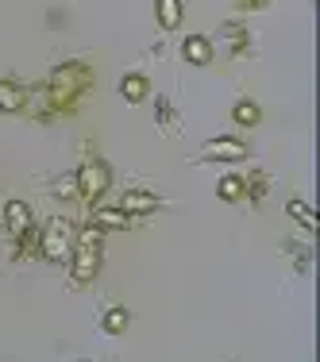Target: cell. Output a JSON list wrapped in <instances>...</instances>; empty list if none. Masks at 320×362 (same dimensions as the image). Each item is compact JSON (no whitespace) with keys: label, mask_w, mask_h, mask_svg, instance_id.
Segmentation results:
<instances>
[{"label":"cell","mask_w":320,"mask_h":362,"mask_svg":"<svg viewBox=\"0 0 320 362\" xmlns=\"http://www.w3.org/2000/svg\"><path fill=\"white\" fill-rule=\"evenodd\" d=\"M74 185L81 189V197H89V201H93V197H101L108 189V166H105V162H97V158H89L81 170H77Z\"/></svg>","instance_id":"4"},{"label":"cell","mask_w":320,"mask_h":362,"mask_svg":"<svg viewBox=\"0 0 320 362\" xmlns=\"http://www.w3.org/2000/svg\"><path fill=\"white\" fill-rule=\"evenodd\" d=\"M93 223H97L101 231H127L132 228V216L127 212H120V209H101V212H93Z\"/></svg>","instance_id":"11"},{"label":"cell","mask_w":320,"mask_h":362,"mask_svg":"<svg viewBox=\"0 0 320 362\" xmlns=\"http://www.w3.org/2000/svg\"><path fill=\"white\" fill-rule=\"evenodd\" d=\"M216 197H220V201H228V204L244 201V197H247V181H244V177H236V174L220 177V185H216Z\"/></svg>","instance_id":"12"},{"label":"cell","mask_w":320,"mask_h":362,"mask_svg":"<svg viewBox=\"0 0 320 362\" xmlns=\"http://www.w3.org/2000/svg\"><path fill=\"white\" fill-rule=\"evenodd\" d=\"M101 270V228L89 223L81 228V235L74 239V255H70V274H74V286H89Z\"/></svg>","instance_id":"2"},{"label":"cell","mask_w":320,"mask_h":362,"mask_svg":"<svg viewBox=\"0 0 320 362\" xmlns=\"http://www.w3.org/2000/svg\"><path fill=\"white\" fill-rule=\"evenodd\" d=\"M247 158V146L239 139H209L201 146V162H239Z\"/></svg>","instance_id":"5"},{"label":"cell","mask_w":320,"mask_h":362,"mask_svg":"<svg viewBox=\"0 0 320 362\" xmlns=\"http://www.w3.org/2000/svg\"><path fill=\"white\" fill-rule=\"evenodd\" d=\"M220 31H224V39H228V42H232V47H236V50H239V47H244V42H247V35H244V28H239V23H228V28H220Z\"/></svg>","instance_id":"17"},{"label":"cell","mask_w":320,"mask_h":362,"mask_svg":"<svg viewBox=\"0 0 320 362\" xmlns=\"http://www.w3.org/2000/svg\"><path fill=\"white\" fill-rule=\"evenodd\" d=\"M89 81H93V74L85 62H62L50 74L47 93H50V100H55V108H74L77 100L89 93Z\"/></svg>","instance_id":"1"},{"label":"cell","mask_w":320,"mask_h":362,"mask_svg":"<svg viewBox=\"0 0 320 362\" xmlns=\"http://www.w3.org/2000/svg\"><path fill=\"white\" fill-rule=\"evenodd\" d=\"M4 216H8V231H12V235H28L31 231V209L23 201H8Z\"/></svg>","instance_id":"9"},{"label":"cell","mask_w":320,"mask_h":362,"mask_svg":"<svg viewBox=\"0 0 320 362\" xmlns=\"http://www.w3.org/2000/svg\"><path fill=\"white\" fill-rule=\"evenodd\" d=\"M28 105V89L12 77H0V112H20Z\"/></svg>","instance_id":"7"},{"label":"cell","mask_w":320,"mask_h":362,"mask_svg":"<svg viewBox=\"0 0 320 362\" xmlns=\"http://www.w3.org/2000/svg\"><path fill=\"white\" fill-rule=\"evenodd\" d=\"M232 119H236L239 127H255L258 119H263V108H258L255 100H239V105L232 108Z\"/></svg>","instance_id":"15"},{"label":"cell","mask_w":320,"mask_h":362,"mask_svg":"<svg viewBox=\"0 0 320 362\" xmlns=\"http://www.w3.org/2000/svg\"><path fill=\"white\" fill-rule=\"evenodd\" d=\"M42 255L50 258V262H66V258L74 255V235H70V223L66 220H50L47 235H42Z\"/></svg>","instance_id":"3"},{"label":"cell","mask_w":320,"mask_h":362,"mask_svg":"<svg viewBox=\"0 0 320 362\" xmlns=\"http://www.w3.org/2000/svg\"><path fill=\"white\" fill-rule=\"evenodd\" d=\"M127 320H132V316H127V308H108L105 320H101V327H105L108 335H120L127 327Z\"/></svg>","instance_id":"16"},{"label":"cell","mask_w":320,"mask_h":362,"mask_svg":"<svg viewBox=\"0 0 320 362\" xmlns=\"http://www.w3.org/2000/svg\"><path fill=\"white\" fill-rule=\"evenodd\" d=\"M181 54H185V62H193V66H209L212 62V42L205 35H189L185 42H181Z\"/></svg>","instance_id":"8"},{"label":"cell","mask_w":320,"mask_h":362,"mask_svg":"<svg viewBox=\"0 0 320 362\" xmlns=\"http://www.w3.org/2000/svg\"><path fill=\"white\" fill-rule=\"evenodd\" d=\"M147 93H151V85H147L143 74H127L124 81H120V97H124L127 105H139V100H147Z\"/></svg>","instance_id":"10"},{"label":"cell","mask_w":320,"mask_h":362,"mask_svg":"<svg viewBox=\"0 0 320 362\" xmlns=\"http://www.w3.org/2000/svg\"><path fill=\"white\" fill-rule=\"evenodd\" d=\"M162 204L159 193H147V189H127L124 201H120V212H127V216H147V212H154Z\"/></svg>","instance_id":"6"},{"label":"cell","mask_w":320,"mask_h":362,"mask_svg":"<svg viewBox=\"0 0 320 362\" xmlns=\"http://www.w3.org/2000/svg\"><path fill=\"white\" fill-rule=\"evenodd\" d=\"M154 16H159V23L166 31H174L181 23V0H159V4H154Z\"/></svg>","instance_id":"13"},{"label":"cell","mask_w":320,"mask_h":362,"mask_svg":"<svg viewBox=\"0 0 320 362\" xmlns=\"http://www.w3.org/2000/svg\"><path fill=\"white\" fill-rule=\"evenodd\" d=\"M285 212H290V216H293V220H297V223H301V228H305V231H316V228H320V220H316V212H313V209H309V204H305V201H297V197H293V201H290V204H285Z\"/></svg>","instance_id":"14"}]
</instances>
